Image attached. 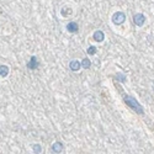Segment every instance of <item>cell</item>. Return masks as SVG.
Here are the masks:
<instances>
[{
  "mask_svg": "<svg viewBox=\"0 0 154 154\" xmlns=\"http://www.w3.org/2000/svg\"><path fill=\"white\" fill-rule=\"evenodd\" d=\"M153 89H154V85H153Z\"/></svg>",
  "mask_w": 154,
  "mask_h": 154,
  "instance_id": "cell-15",
  "label": "cell"
},
{
  "mask_svg": "<svg viewBox=\"0 0 154 154\" xmlns=\"http://www.w3.org/2000/svg\"><path fill=\"white\" fill-rule=\"evenodd\" d=\"M123 101L124 104L128 106V107H131V109L133 111H136L137 114H139V115H143L144 114V110H143V106L141 105V104L137 101V100L133 98V96H123Z\"/></svg>",
  "mask_w": 154,
  "mask_h": 154,
  "instance_id": "cell-1",
  "label": "cell"
},
{
  "mask_svg": "<svg viewBox=\"0 0 154 154\" xmlns=\"http://www.w3.org/2000/svg\"><path fill=\"white\" fill-rule=\"evenodd\" d=\"M94 40L96 41V42H102V41L105 40V33H104L102 31H100V30L95 31L94 32Z\"/></svg>",
  "mask_w": 154,
  "mask_h": 154,
  "instance_id": "cell-6",
  "label": "cell"
},
{
  "mask_svg": "<svg viewBox=\"0 0 154 154\" xmlns=\"http://www.w3.org/2000/svg\"><path fill=\"white\" fill-rule=\"evenodd\" d=\"M72 12H73V10L70 9L69 6H64L63 9H62V11H61V14L63 15V16H68V15H72Z\"/></svg>",
  "mask_w": 154,
  "mask_h": 154,
  "instance_id": "cell-11",
  "label": "cell"
},
{
  "mask_svg": "<svg viewBox=\"0 0 154 154\" xmlns=\"http://www.w3.org/2000/svg\"><path fill=\"white\" fill-rule=\"evenodd\" d=\"M86 53L90 56H94L95 53H96V47H95V46H89L88 49H86Z\"/></svg>",
  "mask_w": 154,
  "mask_h": 154,
  "instance_id": "cell-13",
  "label": "cell"
},
{
  "mask_svg": "<svg viewBox=\"0 0 154 154\" xmlns=\"http://www.w3.org/2000/svg\"><path fill=\"white\" fill-rule=\"evenodd\" d=\"M80 67H81V63L77 59H74L69 63V68H70V70H73V72H78V70L80 69Z\"/></svg>",
  "mask_w": 154,
  "mask_h": 154,
  "instance_id": "cell-5",
  "label": "cell"
},
{
  "mask_svg": "<svg viewBox=\"0 0 154 154\" xmlns=\"http://www.w3.org/2000/svg\"><path fill=\"white\" fill-rule=\"evenodd\" d=\"M67 30H68L69 32H72V33H75L79 30V25L77 22L72 21V22H69L68 25H67Z\"/></svg>",
  "mask_w": 154,
  "mask_h": 154,
  "instance_id": "cell-7",
  "label": "cell"
},
{
  "mask_svg": "<svg viewBox=\"0 0 154 154\" xmlns=\"http://www.w3.org/2000/svg\"><path fill=\"white\" fill-rule=\"evenodd\" d=\"M32 151H33V153H41L42 152V148H41L40 144H33L32 145Z\"/></svg>",
  "mask_w": 154,
  "mask_h": 154,
  "instance_id": "cell-14",
  "label": "cell"
},
{
  "mask_svg": "<svg viewBox=\"0 0 154 154\" xmlns=\"http://www.w3.org/2000/svg\"><path fill=\"white\" fill-rule=\"evenodd\" d=\"M112 22H114L115 25H122L124 21H126V14L122 11H117V12H115L114 15H112Z\"/></svg>",
  "mask_w": 154,
  "mask_h": 154,
  "instance_id": "cell-2",
  "label": "cell"
},
{
  "mask_svg": "<svg viewBox=\"0 0 154 154\" xmlns=\"http://www.w3.org/2000/svg\"><path fill=\"white\" fill-rule=\"evenodd\" d=\"M9 72H10V69L7 65H0V77L5 78L9 74Z\"/></svg>",
  "mask_w": 154,
  "mask_h": 154,
  "instance_id": "cell-9",
  "label": "cell"
},
{
  "mask_svg": "<svg viewBox=\"0 0 154 154\" xmlns=\"http://www.w3.org/2000/svg\"><path fill=\"white\" fill-rule=\"evenodd\" d=\"M145 22V16L142 14V12H138V14H134V16H133V24L136 25V26H143Z\"/></svg>",
  "mask_w": 154,
  "mask_h": 154,
  "instance_id": "cell-3",
  "label": "cell"
},
{
  "mask_svg": "<svg viewBox=\"0 0 154 154\" xmlns=\"http://www.w3.org/2000/svg\"><path fill=\"white\" fill-rule=\"evenodd\" d=\"M116 79H118L120 83H124V81H126V74L117 73V74H116Z\"/></svg>",
  "mask_w": 154,
  "mask_h": 154,
  "instance_id": "cell-12",
  "label": "cell"
},
{
  "mask_svg": "<svg viewBox=\"0 0 154 154\" xmlns=\"http://www.w3.org/2000/svg\"><path fill=\"white\" fill-rule=\"evenodd\" d=\"M63 152V144L61 142H56L52 145V153H62Z\"/></svg>",
  "mask_w": 154,
  "mask_h": 154,
  "instance_id": "cell-8",
  "label": "cell"
},
{
  "mask_svg": "<svg viewBox=\"0 0 154 154\" xmlns=\"http://www.w3.org/2000/svg\"><path fill=\"white\" fill-rule=\"evenodd\" d=\"M80 63H81V67L84 69H89L90 67H91V61L89 59V58H84V59H83Z\"/></svg>",
  "mask_w": 154,
  "mask_h": 154,
  "instance_id": "cell-10",
  "label": "cell"
},
{
  "mask_svg": "<svg viewBox=\"0 0 154 154\" xmlns=\"http://www.w3.org/2000/svg\"><path fill=\"white\" fill-rule=\"evenodd\" d=\"M38 65H40V62L37 61V58H36L35 56H32V57L30 58V62L27 63V68L31 69V70H35V69L38 68Z\"/></svg>",
  "mask_w": 154,
  "mask_h": 154,
  "instance_id": "cell-4",
  "label": "cell"
}]
</instances>
